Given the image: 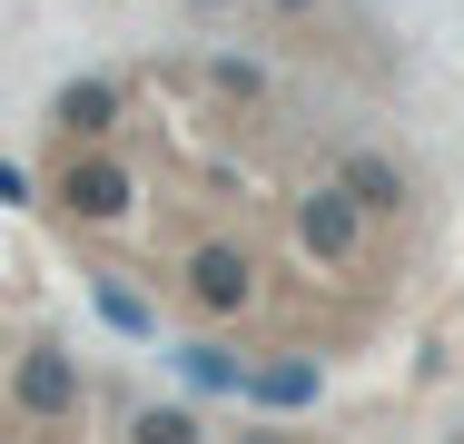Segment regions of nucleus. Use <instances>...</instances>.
<instances>
[{"label":"nucleus","mask_w":464,"mask_h":444,"mask_svg":"<svg viewBox=\"0 0 464 444\" xmlns=\"http://www.w3.org/2000/svg\"><path fill=\"white\" fill-rule=\"evenodd\" d=\"M277 10H316V0H277Z\"/></svg>","instance_id":"14"},{"label":"nucleus","mask_w":464,"mask_h":444,"mask_svg":"<svg viewBox=\"0 0 464 444\" xmlns=\"http://www.w3.org/2000/svg\"><path fill=\"white\" fill-rule=\"evenodd\" d=\"M0 198H30V178H20V169H10V159H0Z\"/></svg>","instance_id":"12"},{"label":"nucleus","mask_w":464,"mask_h":444,"mask_svg":"<svg viewBox=\"0 0 464 444\" xmlns=\"http://www.w3.org/2000/svg\"><path fill=\"white\" fill-rule=\"evenodd\" d=\"M208 80L227 89V99H267V70H247V60H218V70H208Z\"/></svg>","instance_id":"11"},{"label":"nucleus","mask_w":464,"mask_h":444,"mask_svg":"<svg viewBox=\"0 0 464 444\" xmlns=\"http://www.w3.org/2000/svg\"><path fill=\"white\" fill-rule=\"evenodd\" d=\"M179 375H188V385H208V395H237V385H247L237 346H208V336H198V346H179Z\"/></svg>","instance_id":"8"},{"label":"nucleus","mask_w":464,"mask_h":444,"mask_svg":"<svg viewBox=\"0 0 464 444\" xmlns=\"http://www.w3.org/2000/svg\"><path fill=\"white\" fill-rule=\"evenodd\" d=\"M179 296L198 306V316H237V306L257 296V266H247V247H237V237H208V247H188Z\"/></svg>","instance_id":"3"},{"label":"nucleus","mask_w":464,"mask_h":444,"mask_svg":"<svg viewBox=\"0 0 464 444\" xmlns=\"http://www.w3.org/2000/svg\"><path fill=\"white\" fill-rule=\"evenodd\" d=\"M247 395H257V405H316V365H306V355L247 365Z\"/></svg>","instance_id":"7"},{"label":"nucleus","mask_w":464,"mask_h":444,"mask_svg":"<svg viewBox=\"0 0 464 444\" xmlns=\"http://www.w3.org/2000/svg\"><path fill=\"white\" fill-rule=\"evenodd\" d=\"M10 405L40 415V425H60V415L80 405V365H70V346H30V355H20V365H10Z\"/></svg>","instance_id":"4"},{"label":"nucleus","mask_w":464,"mask_h":444,"mask_svg":"<svg viewBox=\"0 0 464 444\" xmlns=\"http://www.w3.org/2000/svg\"><path fill=\"white\" fill-rule=\"evenodd\" d=\"M129 444H208V435H198L188 405H139V415H129Z\"/></svg>","instance_id":"9"},{"label":"nucleus","mask_w":464,"mask_h":444,"mask_svg":"<svg viewBox=\"0 0 464 444\" xmlns=\"http://www.w3.org/2000/svg\"><path fill=\"white\" fill-rule=\"evenodd\" d=\"M286 227L306 237V257H316V266H356V247H366V208H356L346 188H306V198H286Z\"/></svg>","instance_id":"2"},{"label":"nucleus","mask_w":464,"mask_h":444,"mask_svg":"<svg viewBox=\"0 0 464 444\" xmlns=\"http://www.w3.org/2000/svg\"><path fill=\"white\" fill-rule=\"evenodd\" d=\"M356 208H375V217H395L405 198H415V178H405V159L395 149H346V178H336Z\"/></svg>","instance_id":"6"},{"label":"nucleus","mask_w":464,"mask_h":444,"mask_svg":"<svg viewBox=\"0 0 464 444\" xmlns=\"http://www.w3.org/2000/svg\"><path fill=\"white\" fill-rule=\"evenodd\" d=\"M188 10H227V0H188Z\"/></svg>","instance_id":"13"},{"label":"nucleus","mask_w":464,"mask_h":444,"mask_svg":"<svg viewBox=\"0 0 464 444\" xmlns=\"http://www.w3.org/2000/svg\"><path fill=\"white\" fill-rule=\"evenodd\" d=\"M90 296H99V316H109L119 336H149V326H159V316H149V296H139V286H119V276H90Z\"/></svg>","instance_id":"10"},{"label":"nucleus","mask_w":464,"mask_h":444,"mask_svg":"<svg viewBox=\"0 0 464 444\" xmlns=\"http://www.w3.org/2000/svg\"><path fill=\"white\" fill-rule=\"evenodd\" d=\"M50 198H60V217H80V227H109V217H129V169L109 159V149H70L60 169H50Z\"/></svg>","instance_id":"1"},{"label":"nucleus","mask_w":464,"mask_h":444,"mask_svg":"<svg viewBox=\"0 0 464 444\" xmlns=\"http://www.w3.org/2000/svg\"><path fill=\"white\" fill-rule=\"evenodd\" d=\"M129 119V99H119V80H70L60 99H50V129L70 139V149H99L109 129Z\"/></svg>","instance_id":"5"}]
</instances>
